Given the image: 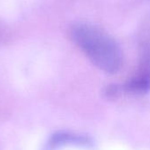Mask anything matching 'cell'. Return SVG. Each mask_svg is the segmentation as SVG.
I'll list each match as a JSON object with an SVG mask.
<instances>
[{"instance_id":"cell-1","label":"cell","mask_w":150,"mask_h":150,"mask_svg":"<svg viewBox=\"0 0 150 150\" xmlns=\"http://www.w3.org/2000/svg\"><path fill=\"white\" fill-rule=\"evenodd\" d=\"M76 46L100 70L117 73L123 64V53L116 40L100 27L89 23H76L69 29Z\"/></svg>"},{"instance_id":"cell-2","label":"cell","mask_w":150,"mask_h":150,"mask_svg":"<svg viewBox=\"0 0 150 150\" xmlns=\"http://www.w3.org/2000/svg\"><path fill=\"white\" fill-rule=\"evenodd\" d=\"M50 145L52 147H59L63 145H77L90 147L93 145V141L90 136L86 134L63 132L55 134L51 138Z\"/></svg>"},{"instance_id":"cell-3","label":"cell","mask_w":150,"mask_h":150,"mask_svg":"<svg viewBox=\"0 0 150 150\" xmlns=\"http://www.w3.org/2000/svg\"><path fill=\"white\" fill-rule=\"evenodd\" d=\"M122 90L132 94H144L150 91V72L139 71L121 86Z\"/></svg>"},{"instance_id":"cell-4","label":"cell","mask_w":150,"mask_h":150,"mask_svg":"<svg viewBox=\"0 0 150 150\" xmlns=\"http://www.w3.org/2000/svg\"><path fill=\"white\" fill-rule=\"evenodd\" d=\"M140 71L150 72V41H144L139 50L138 69Z\"/></svg>"}]
</instances>
